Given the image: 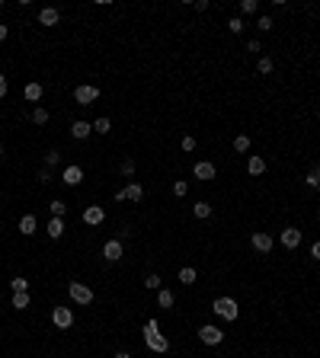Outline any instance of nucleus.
I'll return each instance as SVG.
<instances>
[{"label":"nucleus","mask_w":320,"mask_h":358,"mask_svg":"<svg viewBox=\"0 0 320 358\" xmlns=\"http://www.w3.org/2000/svg\"><path fill=\"white\" fill-rule=\"evenodd\" d=\"M186 192H189V182H186V179H176V182H173V195H186Z\"/></svg>","instance_id":"33"},{"label":"nucleus","mask_w":320,"mask_h":358,"mask_svg":"<svg viewBox=\"0 0 320 358\" xmlns=\"http://www.w3.org/2000/svg\"><path fill=\"white\" fill-rule=\"evenodd\" d=\"M93 132H96V135H109L112 132V122L109 118H96V122H93Z\"/></svg>","instance_id":"22"},{"label":"nucleus","mask_w":320,"mask_h":358,"mask_svg":"<svg viewBox=\"0 0 320 358\" xmlns=\"http://www.w3.org/2000/svg\"><path fill=\"white\" fill-rule=\"evenodd\" d=\"M42 83H26V90H23V96H26V102H39L42 99Z\"/></svg>","instance_id":"20"},{"label":"nucleus","mask_w":320,"mask_h":358,"mask_svg":"<svg viewBox=\"0 0 320 358\" xmlns=\"http://www.w3.org/2000/svg\"><path fill=\"white\" fill-rule=\"evenodd\" d=\"M96 99H99V90H96V86H90V83H80L74 90V102H77V106H93Z\"/></svg>","instance_id":"3"},{"label":"nucleus","mask_w":320,"mask_h":358,"mask_svg":"<svg viewBox=\"0 0 320 358\" xmlns=\"http://www.w3.org/2000/svg\"><path fill=\"white\" fill-rule=\"evenodd\" d=\"M58 163H61V151H48V154H45V167H48V170H55Z\"/></svg>","instance_id":"30"},{"label":"nucleus","mask_w":320,"mask_h":358,"mask_svg":"<svg viewBox=\"0 0 320 358\" xmlns=\"http://www.w3.org/2000/svg\"><path fill=\"white\" fill-rule=\"evenodd\" d=\"M135 173V160H122V176H132Z\"/></svg>","instance_id":"38"},{"label":"nucleus","mask_w":320,"mask_h":358,"mask_svg":"<svg viewBox=\"0 0 320 358\" xmlns=\"http://www.w3.org/2000/svg\"><path fill=\"white\" fill-rule=\"evenodd\" d=\"M234 151H237V154H247V151H250V138H247V135H237V138H234Z\"/></svg>","instance_id":"26"},{"label":"nucleus","mask_w":320,"mask_h":358,"mask_svg":"<svg viewBox=\"0 0 320 358\" xmlns=\"http://www.w3.org/2000/svg\"><path fill=\"white\" fill-rule=\"evenodd\" d=\"M144 333H160V326H157V320H148V323H144Z\"/></svg>","instance_id":"39"},{"label":"nucleus","mask_w":320,"mask_h":358,"mask_svg":"<svg viewBox=\"0 0 320 358\" xmlns=\"http://www.w3.org/2000/svg\"><path fill=\"white\" fill-rule=\"evenodd\" d=\"M36 227H39L36 214H23V217H20V233H26V237H32V233H36Z\"/></svg>","instance_id":"16"},{"label":"nucleus","mask_w":320,"mask_h":358,"mask_svg":"<svg viewBox=\"0 0 320 358\" xmlns=\"http://www.w3.org/2000/svg\"><path fill=\"white\" fill-rule=\"evenodd\" d=\"M310 256H314V259H317V263H320V240L314 243V247H310Z\"/></svg>","instance_id":"41"},{"label":"nucleus","mask_w":320,"mask_h":358,"mask_svg":"<svg viewBox=\"0 0 320 358\" xmlns=\"http://www.w3.org/2000/svg\"><path fill=\"white\" fill-rule=\"evenodd\" d=\"M195 278H198V275H195V269H192V266H186V269H179V282H183V285H192V282H195Z\"/></svg>","instance_id":"23"},{"label":"nucleus","mask_w":320,"mask_h":358,"mask_svg":"<svg viewBox=\"0 0 320 358\" xmlns=\"http://www.w3.org/2000/svg\"><path fill=\"white\" fill-rule=\"evenodd\" d=\"M67 294H71L74 304H80V307H86V304H93V291L86 288L83 282H71L67 285Z\"/></svg>","instance_id":"2"},{"label":"nucleus","mask_w":320,"mask_h":358,"mask_svg":"<svg viewBox=\"0 0 320 358\" xmlns=\"http://www.w3.org/2000/svg\"><path fill=\"white\" fill-rule=\"evenodd\" d=\"M0 157H4V144H0Z\"/></svg>","instance_id":"45"},{"label":"nucleus","mask_w":320,"mask_h":358,"mask_svg":"<svg viewBox=\"0 0 320 358\" xmlns=\"http://www.w3.org/2000/svg\"><path fill=\"white\" fill-rule=\"evenodd\" d=\"M122 253H125L122 240H106V243H102V256H106L109 263H119V259H122Z\"/></svg>","instance_id":"8"},{"label":"nucleus","mask_w":320,"mask_h":358,"mask_svg":"<svg viewBox=\"0 0 320 358\" xmlns=\"http://www.w3.org/2000/svg\"><path fill=\"white\" fill-rule=\"evenodd\" d=\"M48 211H51V217H64V211H67V205L61 202V198H55V202L48 205Z\"/></svg>","instance_id":"25"},{"label":"nucleus","mask_w":320,"mask_h":358,"mask_svg":"<svg viewBox=\"0 0 320 358\" xmlns=\"http://www.w3.org/2000/svg\"><path fill=\"white\" fill-rule=\"evenodd\" d=\"M58 20H61V13H58L55 7H45V10L39 13V23L42 26H58Z\"/></svg>","instance_id":"17"},{"label":"nucleus","mask_w":320,"mask_h":358,"mask_svg":"<svg viewBox=\"0 0 320 358\" xmlns=\"http://www.w3.org/2000/svg\"><path fill=\"white\" fill-rule=\"evenodd\" d=\"M10 304H13L16 310H26V307L32 304V294H29V291H20V294H13V301H10Z\"/></svg>","instance_id":"21"},{"label":"nucleus","mask_w":320,"mask_h":358,"mask_svg":"<svg viewBox=\"0 0 320 358\" xmlns=\"http://www.w3.org/2000/svg\"><path fill=\"white\" fill-rule=\"evenodd\" d=\"M256 71H259V74H272V71H275L272 58H266V55H263V58H259V64H256Z\"/></svg>","instance_id":"28"},{"label":"nucleus","mask_w":320,"mask_h":358,"mask_svg":"<svg viewBox=\"0 0 320 358\" xmlns=\"http://www.w3.org/2000/svg\"><path fill=\"white\" fill-rule=\"evenodd\" d=\"M39 182H51V170H48V167L39 170Z\"/></svg>","instance_id":"40"},{"label":"nucleus","mask_w":320,"mask_h":358,"mask_svg":"<svg viewBox=\"0 0 320 358\" xmlns=\"http://www.w3.org/2000/svg\"><path fill=\"white\" fill-rule=\"evenodd\" d=\"M32 122H36V125H45V122H48V109L36 106V109H32Z\"/></svg>","instance_id":"31"},{"label":"nucleus","mask_w":320,"mask_h":358,"mask_svg":"<svg viewBox=\"0 0 320 358\" xmlns=\"http://www.w3.org/2000/svg\"><path fill=\"white\" fill-rule=\"evenodd\" d=\"M102 217H106V211H102V205H90V208H83V224L96 227V224H102Z\"/></svg>","instance_id":"11"},{"label":"nucleus","mask_w":320,"mask_h":358,"mask_svg":"<svg viewBox=\"0 0 320 358\" xmlns=\"http://www.w3.org/2000/svg\"><path fill=\"white\" fill-rule=\"evenodd\" d=\"M228 29L234 32V36H240V32H244V20H240V16H231V23H228Z\"/></svg>","instance_id":"32"},{"label":"nucleus","mask_w":320,"mask_h":358,"mask_svg":"<svg viewBox=\"0 0 320 358\" xmlns=\"http://www.w3.org/2000/svg\"><path fill=\"white\" fill-rule=\"evenodd\" d=\"M198 339H202L205 345H218L221 339H224V329L211 326V323H205V326H198Z\"/></svg>","instance_id":"5"},{"label":"nucleus","mask_w":320,"mask_h":358,"mask_svg":"<svg viewBox=\"0 0 320 358\" xmlns=\"http://www.w3.org/2000/svg\"><path fill=\"white\" fill-rule=\"evenodd\" d=\"M192 173H195V179L208 182V179H215V173H218V170H215V163H208V160H198Z\"/></svg>","instance_id":"12"},{"label":"nucleus","mask_w":320,"mask_h":358,"mask_svg":"<svg viewBox=\"0 0 320 358\" xmlns=\"http://www.w3.org/2000/svg\"><path fill=\"white\" fill-rule=\"evenodd\" d=\"M304 182H307L310 189H320V167H314V170H310L307 176H304Z\"/></svg>","instance_id":"29"},{"label":"nucleus","mask_w":320,"mask_h":358,"mask_svg":"<svg viewBox=\"0 0 320 358\" xmlns=\"http://www.w3.org/2000/svg\"><path fill=\"white\" fill-rule=\"evenodd\" d=\"M279 243H282L285 250H295L298 243H301V230H298V227H285V230L279 233Z\"/></svg>","instance_id":"9"},{"label":"nucleus","mask_w":320,"mask_h":358,"mask_svg":"<svg viewBox=\"0 0 320 358\" xmlns=\"http://www.w3.org/2000/svg\"><path fill=\"white\" fill-rule=\"evenodd\" d=\"M90 135H93L90 122H74V125H71V138H77V141H86Z\"/></svg>","instance_id":"14"},{"label":"nucleus","mask_w":320,"mask_h":358,"mask_svg":"<svg viewBox=\"0 0 320 358\" xmlns=\"http://www.w3.org/2000/svg\"><path fill=\"white\" fill-rule=\"evenodd\" d=\"M144 342H148V348H151V352H157V355H163L170 348V342H167V336H163V333H144Z\"/></svg>","instance_id":"7"},{"label":"nucleus","mask_w":320,"mask_h":358,"mask_svg":"<svg viewBox=\"0 0 320 358\" xmlns=\"http://www.w3.org/2000/svg\"><path fill=\"white\" fill-rule=\"evenodd\" d=\"M7 39V23H0V42Z\"/></svg>","instance_id":"43"},{"label":"nucleus","mask_w":320,"mask_h":358,"mask_svg":"<svg viewBox=\"0 0 320 358\" xmlns=\"http://www.w3.org/2000/svg\"><path fill=\"white\" fill-rule=\"evenodd\" d=\"M45 230H48V237H51V240H61V237H64V221H61V217H51Z\"/></svg>","instance_id":"19"},{"label":"nucleus","mask_w":320,"mask_h":358,"mask_svg":"<svg viewBox=\"0 0 320 358\" xmlns=\"http://www.w3.org/2000/svg\"><path fill=\"white\" fill-rule=\"evenodd\" d=\"M179 147H183L186 154H189V151H195V138H192V135H186L183 141H179Z\"/></svg>","instance_id":"35"},{"label":"nucleus","mask_w":320,"mask_h":358,"mask_svg":"<svg viewBox=\"0 0 320 358\" xmlns=\"http://www.w3.org/2000/svg\"><path fill=\"white\" fill-rule=\"evenodd\" d=\"M173 304H176V294L167 291V288H160V291H157V307H160V310H170Z\"/></svg>","instance_id":"18"},{"label":"nucleus","mask_w":320,"mask_h":358,"mask_svg":"<svg viewBox=\"0 0 320 358\" xmlns=\"http://www.w3.org/2000/svg\"><path fill=\"white\" fill-rule=\"evenodd\" d=\"M240 10H244V13H256V0H240Z\"/></svg>","instance_id":"37"},{"label":"nucleus","mask_w":320,"mask_h":358,"mask_svg":"<svg viewBox=\"0 0 320 358\" xmlns=\"http://www.w3.org/2000/svg\"><path fill=\"white\" fill-rule=\"evenodd\" d=\"M10 288H13V294H20V291H29V278H23V275H16L13 282H10Z\"/></svg>","instance_id":"24"},{"label":"nucleus","mask_w":320,"mask_h":358,"mask_svg":"<svg viewBox=\"0 0 320 358\" xmlns=\"http://www.w3.org/2000/svg\"><path fill=\"white\" fill-rule=\"evenodd\" d=\"M4 96H7V77L0 74V99H4Z\"/></svg>","instance_id":"42"},{"label":"nucleus","mask_w":320,"mask_h":358,"mask_svg":"<svg viewBox=\"0 0 320 358\" xmlns=\"http://www.w3.org/2000/svg\"><path fill=\"white\" fill-rule=\"evenodd\" d=\"M192 211H195V217H211V205L208 202H195Z\"/></svg>","instance_id":"27"},{"label":"nucleus","mask_w":320,"mask_h":358,"mask_svg":"<svg viewBox=\"0 0 320 358\" xmlns=\"http://www.w3.org/2000/svg\"><path fill=\"white\" fill-rule=\"evenodd\" d=\"M51 323H55L58 329H71V326H74L71 307H55V310H51Z\"/></svg>","instance_id":"6"},{"label":"nucleus","mask_w":320,"mask_h":358,"mask_svg":"<svg viewBox=\"0 0 320 358\" xmlns=\"http://www.w3.org/2000/svg\"><path fill=\"white\" fill-rule=\"evenodd\" d=\"M61 182H64V186H80V182H83V167L71 163V167L61 173Z\"/></svg>","instance_id":"10"},{"label":"nucleus","mask_w":320,"mask_h":358,"mask_svg":"<svg viewBox=\"0 0 320 358\" xmlns=\"http://www.w3.org/2000/svg\"><path fill=\"white\" fill-rule=\"evenodd\" d=\"M211 310L218 313L221 320H237V313H240V307H237V301H234V298H215Z\"/></svg>","instance_id":"1"},{"label":"nucleus","mask_w":320,"mask_h":358,"mask_svg":"<svg viewBox=\"0 0 320 358\" xmlns=\"http://www.w3.org/2000/svg\"><path fill=\"white\" fill-rule=\"evenodd\" d=\"M250 243H253V250H259V253H269L272 250V237H269V233H263V230H256L253 237H250Z\"/></svg>","instance_id":"13"},{"label":"nucleus","mask_w":320,"mask_h":358,"mask_svg":"<svg viewBox=\"0 0 320 358\" xmlns=\"http://www.w3.org/2000/svg\"><path fill=\"white\" fill-rule=\"evenodd\" d=\"M247 173H250V176H263V173H266V160H263L259 154H253V157L247 160Z\"/></svg>","instance_id":"15"},{"label":"nucleus","mask_w":320,"mask_h":358,"mask_svg":"<svg viewBox=\"0 0 320 358\" xmlns=\"http://www.w3.org/2000/svg\"><path fill=\"white\" fill-rule=\"evenodd\" d=\"M256 26H259V29H263V32H269L275 23H272V16H259V23H256Z\"/></svg>","instance_id":"36"},{"label":"nucleus","mask_w":320,"mask_h":358,"mask_svg":"<svg viewBox=\"0 0 320 358\" xmlns=\"http://www.w3.org/2000/svg\"><path fill=\"white\" fill-rule=\"evenodd\" d=\"M141 198H144V186H141V182H128L125 189L116 192V202H141Z\"/></svg>","instance_id":"4"},{"label":"nucleus","mask_w":320,"mask_h":358,"mask_svg":"<svg viewBox=\"0 0 320 358\" xmlns=\"http://www.w3.org/2000/svg\"><path fill=\"white\" fill-rule=\"evenodd\" d=\"M116 358H132V352H116Z\"/></svg>","instance_id":"44"},{"label":"nucleus","mask_w":320,"mask_h":358,"mask_svg":"<svg viewBox=\"0 0 320 358\" xmlns=\"http://www.w3.org/2000/svg\"><path fill=\"white\" fill-rule=\"evenodd\" d=\"M144 288H151V291H160V275H148V278H144Z\"/></svg>","instance_id":"34"}]
</instances>
